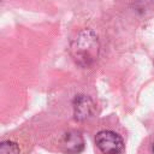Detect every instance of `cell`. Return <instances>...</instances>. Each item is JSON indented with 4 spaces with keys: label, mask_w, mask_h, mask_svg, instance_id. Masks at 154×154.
<instances>
[{
    "label": "cell",
    "mask_w": 154,
    "mask_h": 154,
    "mask_svg": "<svg viewBox=\"0 0 154 154\" xmlns=\"http://www.w3.org/2000/svg\"><path fill=\"white\" fill-rule=\"evenodd\" d=\"M95 144L102 154H122L124 152V141L114 131L102 130L96 134Z\"/></svg>",
    "instance_id": "7a4b0ae2"
},
{
    "label": "cell",
    "mask_w": 154,
    "mask_h": 154,
    "mask_svg": "<svg viewBox=\"0 0 154 154\" xmlns=\"http://www.w3.org/2000/svg\"><path fill=\"white\" fill-rule=\"evenodd\" d=\"M152 150H153V153H154V143H153V146H152Z\"/></svg>",
    "instance_id": "8992f818"
},
{
    "label": "cell",
    "mask_w": 154,
    "mask_h": 154,
    "mask_svg": "<svg viewBox=\"0 0 154 154\" xmlns=\"http://www.w3.org/2000/svg\"><path fill=\"white\" fill-rule=\"evenodd\" d=\"M61 147L67 154H78L84 149V138L78 131H69L63 136Z\"/></svg>",
    "instance_id": "277c9868"
},
{
    "label": "cell",
    "mask_w": 154,
    "mask_h": 154,
    "mask_svg": "<svg viewBox=\"0 0 154 154\" xmlns=\"http://www.w3.org/2000/svg\"><path fill=\"white\" fill-rule=\"evenodd\" d=\"M0 154H19V147L13 141L0 142Z\"/></svg>",
    "instance_id": "5b68a950"
},
{
    "label": "cell",
    "mask_w": 154,
    "mask_h": 154,
    "mask_svg": "<svg viewBox=\"0 0 154 154\" xmlns=\"http://www.w3.org/2000/svg\"><path fill=\"white\" fill-rule=\"evenodd\" d=\"M99 48V40L95 32L90 29H84L71 41L70 51L73 60L78 65L89 67L97 60Z\"/></svg>",
    "instance_id": "6da1fadb"
},
{
    "label": "cell",
    "mask_w": 154,
    "mask_h": 154,
    "mask_svg": "<svg viewBox=\"0 0 154 154\" xmlns=\"http://www.w3.org/2000/svg\"><path fill=\"white\" fill-rule=\"evenodd\" d=\"M73 116L77 120H85L95 112L94 101L87 95H78L73 100Z\"/></svg>",
    "instance_id": "3957f363"
}]
</instances>
